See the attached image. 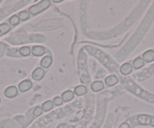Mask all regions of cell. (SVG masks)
<instances>
[{
    "instance_id": "cell-1",
    "label": "cell",
    "mask_w": 154,
    "mask_h": 128,
    "mask_svg": "<svg viewBox=\"0 0 154 128\" xmlns=\"http://www.w3.org/2000/svg\"><path fill=\"white\" fill-rule=\"evenodd\" d=\"M50 4H51V2H50L49 0H43V1H41L38 3L32 5L29 8V13L32 14V15H36V14H39L42 11L46 10L50 6Z\"/></svg>"
},
{
    "instance_id": "cell-2",
    "label": "cell",
    "mask_w": 154,
    "mask_h": 128,
    "mask_svg": "<svg viewBox=\"0 0 154 128\" xmlns=\"http://www.w3.org/2000/svg\"><path fill=\"white\" fill-rule=\"evenodd\" d=\"M4 94H5V97L8 98L15 97L18 94V90L15 86H10L5 89Z\"/></svg>"
},
{
    "instance_id": "cell-3",
    "label": "cell",
    "mask_w": 154,
    "mask_h": 128,
    "mask_svg": "<svg viewBox=\"0 0 154 128\" xmlns=\"http://www.w3.org/2000/svg\"><path fill=\"white\" fill-rule=\"evenodd\" d=\"M32 86V83L30 80H23V82H20L18 85V88L20 90V92H26V91H29V89H31Z\"/></svg>"
},
{
    "instance_id": "cell-4",
    "label": "cell",
    "mask_w": 154,
    "mask_h": 128,
    "mask_svg": "<svg viewBox=\"0 0 154 128\" xmlns=\"http://www.w3.org/2000/svg\"><path fill=\"white\" fill-rule=\"evenodd\" d=\"M45 76V70L41 67L35 69L32 73V78L35 81H40Z\"/></svg>"
},
{
    "instance_id": "cell-5",
    "label": "cell",
    "mask_w": 154,
    "mask_h": 128,
    "mask_svg": "<svg viewBox=\"0 0 154 128\" xmlns=\"http://www.w3.org/2000/svg\"><path fill=\"white\" fill-rule=\"evenodd\" d=\"M45 53V49L43 46L35 45L32 48V54L35 57H41Z\"/></svg>"
},
{
    "instance_id": "cell-6",
    "label": "cell",
    "mask_w": 154,
    "mask_h": 128,
    "mask_svg": "<svg viewBox=\"0 0 154 128\" xmlns=\"http://www.w3.org/2000/svg\"><path fill=\"white\" fill-rule=\"evenodd\" d=\"M132 72V66L129 63H123L120 67V73L123 76H128Z\"/></svg>"
},
{
    "instance_id": "cell-7",
    "label": "cell",
    "mask_w": 154,
    "mask_h": 128,
    "mask_svg": "<svg viewBox=\"0 0 154 128\" xmlns=\"http://www.w3.org/2000/svg\"><path fill=\"white\" fill-rule=\"evenodd\" d=\"M151 118L146 115H140L137 117V122L141 125H149L151 123Z\"/></svg>"
},
{
    "instance_id": "cell-8",
    "label": "cell",
    "mask_w": 154,
    "mask_h": 128,
    "mask_svg": "<svg viewBox=\"0 0 154 128\" xmlns=\"http://www.w3.org/2000/svg\"><path fill=\"white\" fill-rule=\"evenodd\" d=\"M104 88V85L101 81H95L91 85V89L93 92H99Z\"/></svg>"
},
{
    "instance_id": "cell-9",
    "label": "cell",
    "mask_w": 154,
    "mask_h": 128,
    "mask_svg": "<svg viewBox=\"0 0 154 128\" xmlns=\"http://www.w3.org/2000/svg\"><path fill=\"white\" fill-rule=\"evenodd\" d=\"M119 82V79L116 76L113 75H111V76H107V77L105 79V83L107 85L108 87H112L114 85H116Z\"/></svg>"
},
{
    "instance_id": "cell-10",
    "label": "cell",
    "mask_w": 154,
    "mask_h": 128,
    "mask_svg": "<svg viewBox=\"0 0 154 128\" xmlns=\"http://www.w3.org/2000/svg\"><path fill=\"white\" fill-rule=\"evenodd\" d=\"M143 60L146 63H151L154 60V51L148 50L143 54Z\"/></svg>"
},
{
    "instance_id": "cell-11",
    "label": "cell",
    "mask_w": 154,
    "mask_h": 128,
    "mask_svg": "<svg viewBox=\"0 0 154 128\" xmlns=\"http://www.w3.org/2000/svg\"><path fill=\"white\" fill-rule=\"evenodd\" d=\"M51 63H52V57L51 56H45L41 60V66L43 68H48L51 65Z\"/></svg>"
},
{
    "instance_id": "cell-12",
    "label": "cell",
    "mask_w": 154,
    "mask_h": 128,
    "mask_svg": "<svg viewBox=\"0 0 154 128\" xmlns=\"http://www.w3.org/2000/svg\"><path fill=\"white\" fill-rule=\"evenodd\" d=\"M61 98L63 100V101H64V102H69V101L72 100L74 98L73 92L72 91H69V90L64 91L62 94Z\"/></svg>"
},
{
    "instance_id": "cell-13",
    "label": "cell",
    "mask_w": 154,
    "mask_h": 128,
    "mask_svg": "<svg viewBox=\"0 0 154 128\" xmlns=\"http://www.w3.org/2000/svg\"><path fill=\"white\" fill-rule=\"evenodd\" d=\"M144 60H143V58L142 57H137V58H135L134 60V61H133V64H132V67H134L135 70H139V69L142 68V67L144 66Z\"/></svg>"
},
{
    "instance_id": "cell-14",
    "label": "cell",
    "mask_w": 154,
    "mask_h": 128,
    "mask_svg": "<svg viewBox=\"0 0 154 128\" xmlns=\"http://www.w3.org/2000/svg\"><path fill=\"white\" fill-rule=\"evenodd\" d=\"M74 94L77 96H83L87 94V88L84 85H78L74 89Z\"/></svg>"
},
{
    "instance_id": "cell-15",
    "label": "cell",
    "mask_w": 154,
    "mask_h": 128,
    "mask_svg": "<svg viewBox=\"0 0 154 128\" xmlns=\"http://www.w3.org/2000/svg\"><path fill=\"white\" fill-rule=\"evenodd\" d=\"M53 107H54V103H53V101L51 100H47L42 104V111L44 112H48L51 109H52Z\"/></svg>"
},
{
    "instance_id": "cell-16",
    "label": "cell",
    "mask_w": 154,
    "mask_h": 128,
    "mask_svg": "<svg viewBox=\"0 0 154 128\" xmlns=\"http://www.w3.org/2000/svg\"><path fill=\"white\" fill-rule=\"evenodd\" d=\"M11 29L8 23H2L0 24V36L5 34V33H8Z\"/></svg>"
},
{
    "instance_id": "cell-17",
    "label": "cell",
    "mask_w": 154,
    "mask_h": 128,
    "mask_svg": "<svg viewBox=\"0 0 154 128\" xmlns=\"http://www.w3.org/2000/svg\"><path fill=\"white\" fill-rule=\"evenodd\" d=\"M19 53L23 57H27L30 54V48L29 46H23L21 47L19 50Z\"/></svg>"
},
{
    "instance_id": "cell-18",
    "label": "cell",
    "mask_w": 154,
    "mask_h": 128,
    "mask_svg": "<svg viewBox=\"0 0 154 128\" xmlns=\"http://www.w3.org/2000/svg\"><path fill=\"white\" fill-rule=\"evenodd\" d=\"M18 17L20 20H22V21H25V20H28L29 17V11H20L18 14Z\"/></svg>"
},
{
    "instance_id": "cell-19",
    "label": "cell",
    "mask_w": 154,
    "mask_h": 128,
    "mask_svg": "<svg viewBox=\"0 0 154 128\" xmlns=\"http://www.w3.org/2000/svg\"><path fill=\"white\" fill-rule=\"evenodd\" d=\"M19 21H20V19H19L18 16H17V15L11 16L9 19L10 24L12 25V26H16V25L18 24Z\"/></svg>"
},
{
    "instance_id": "cell-20",
    "label": "cell",
    "mask_w": 154,
    "mask_h": 128,
    "mask_svg": "<svg viewBox=\"0 0 154 128\" xmlns=\"http://www.w3.org/2000/svg\"><path fill=\"white\" fill-rule=\"evenodd\" d=\"M42 107L40 106H36L33 110V115L35 117H38V116H40L42 113Z\"/></svg>"
},
{
    "instance_id": "cell-21",
    "label": "cell",
    "mask_w": 154,
    "mask_h": 128,
    "mask_svg": "<svg viewBox=\"0 0 154 128\" xmlns=\"http://www.w3.org/2000/svg\"><path fill=\"white\" fill-rule=\"evenodd\" d=\"M63 100H62V98L60 97H54V100H53V103L55 106H61L62 104H63Z\"/></svg>"
},
{
    "instance_id": "cell-22",
    "label": "cell",
    "mask_w": 154,
    "mask_h": 128,
    "mask_svg": "<svg viewBox=\"0 0 154 128\" xmlns=\"http://www.w3.org/2000/svg\"><path fill=\"white\" fill-rule=\"evenodd\" d=\"M119 128H131V127L129 126V124L127 123H122V124L119 126Z\"/></svg>"
},
{
    "instance_id": "cell-23",
    "label": "cell",
    "mask_w": 154,
    "mask_h": 128,
    "mask_svg": "<svg viewBox=\"0 0 154 128\" xmlns=\"http://www.w3.org/2000/svg\"><path fill=\"white\" fill-rule=\"evenodd\" d=\"M150 124L152 125V126L154 127V117L151 118V123H150Z\"/></svg>"
},
{
    "instance_id": "cell-24",
    "label": "cell",
    "mask_w": 154,
    "mask_h": 128,
    "mask_svg": "<svg viewBox=\"0 0 154 128\" xmlns=\"http://www.w3.org/2000/svg\"><path fill=\"white\" fill-rule=\"evenodd\" d=\"M53 2H54V3H59V2H63V1H62V0H59V1H55V0H54V1H53Z\"/></svg>"
},
{
    "instance_id": "cell-25",
    "label": "cell",
    "mask_w": 154,
    "mask_h": 128,
    "mask_svg": "<svg viewBox=\"0 0 154 128\" xmlns=\"http://www.w3.org/2000/svg\"><path fill=\"white\" fill-rule=\"evenodd\" d=\"M0 102H1V99H0Z\"/></svg>"
}]
</instances>
